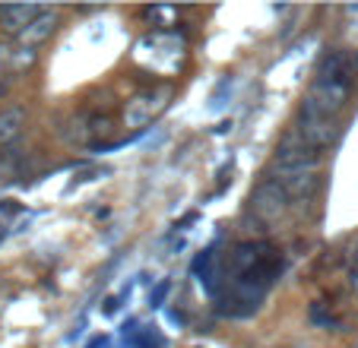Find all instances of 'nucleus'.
Returning <instances> with one entry per match:
<instances>
[{
  "label": "nucleus",
  "mask_w": 358,
  "mask_h": 348,
  "mask_svg": "<svg viewBox=\"0 0 358 348\" xmlns=\"http://www.w3.org/2000/svg\"><path fill=\"white\" fill-rule=\"evenodd\" d=\"M352 67H355V70H358V51H355V61H352Z\"/></svg>",
  "instance_id": "obj_13"
},
{
  "label": "nucleus",
  "mask_w": 358,
  "mask_h": 348,
  "mask_svg": "<svg viewBox=\"0 0 358 348\" xmlns=\"http://www.w3.org/2000/svg\"><path fill=\"white\" fill-rule=\"evenodd\" d=\"M22 124H26V111H22V108H10V111L0 114V143L16 140Z\"/></svg>",
  "instance_id": "obj_9"
},
{
  "label": "nucleus",
  "mask_w": 358,
  "mask_h": 348,
  "mask_svg": "<svg viewBox=\"0 0 358 348\" xmlns=\"http://www.w3.org/2000/svg\"><path fill=\"white\" fill-rule=\"evenodd\" d=\"M57 29V13L55 10H41L38 16H35L32 22H29V29L20 35V41H22V48H35V45H41L45 38H51V32Z\"/></svg>",
  "instance_id": "obj_6"
},
{
  "label": "nucleus",
  "mask_w": 358,
  "mask_h": 348,
  "mask_svg": "<svg viewBox=\"0 0 358 348\" xmlns=\"http://www.w3.org/2000/svg\"><path fill=\"white\" fill-rule=\"evenodd\" d=\"M289 200L292 196L285 194V187L279 181H264L250 194V209L260 222H276L289 212Z\"/></svg>",
  "instance_id": "obj_5"
},
{
  "label": "nucleus",
  "mask_w": 358,
  "mask_h": 348,
  "mask_svg": "<svg viewBox=\"0 0 358 348\" xmlns=\"http://www.w3.org/2000/svg\"><path fill=\"white\" fill-rule=\"evenodd\" d=\"M349 285H352V291H355V298H358V266H352V279H349Z\"/></svg>",
  "instance_id": "obj_12"
},
{
  "label": "nucleus",
  "mask_w": 358,
  "mask_h": 348,
  "mask_svg": "<svg viewBox=\"0 0 358 348\" xmlns=\"http://www.w3.org/2000/svg\"><path fill=\"white\" fill-rule=\"evenodd\" d=\"M349 92H352V82L324 80V76H317L304 101H308L311 108H317L320 114H327V117H336V114L345 108V101H349Z\"/></svg>",
  "instance_id": "obj_3"
},
{
  "label": "nucleus",
  "mask_w": 358,
  "mask_h": 348,
  "mask_svg": "<svg viewBox=\"0 0 358 348\" xmlns=\"http://www.w3.org/2000/svg\"><path fill=\"white\" fill-rule=\"evenodd\" d=\"M171 99V89H146V92L134 95L127 101V111H124V124L130 130H143Z\"/></svg>",
  "instance_id": "obj_4"
},
{
  "label": "nucleus",
  "mask_w": 358,
  "mask_h": 348,
  "mask_svg": "<svg viewBox=\"0 0 358 348\" xmlns=\"http://www.w3.org/2000/svg\"><path fill=\"white\" fill-rule=\"evenodd\" d=\"M169 282H162V285L156 288V291H152V295H149V304H152V307H162V301H165V295H169Z\"/></svg>",
  "instance_id": "obj_11"
},
{
  "label": "nucleus",
  "mask_w": 358,
  "mask_h": 348,
  "mask_svg": "<svg viewBox=\"0 0 358 348\" xmlns=\"http://www.w3.org/2000/svg\"><path fill=\"white\" fill-rule=\"evenodd\" d=\"M298 136H301L304 143H311V146L324 149V146H330V143H336L339 124H336V117H327V114H320L317 108H311L304 101L301 114H298Z\"/></svg>",
  "instance_id": "obj_2"
},
{
  "label": "nucleus",
  "mask_w": 358,
  "mask_h": 348,
  "mask_svg": "<svg viewBox=\"0 0 358 348\" xmlns=\"http://www.w3.org/2000/svg\"><path fill=\"white\" fill-rule=\"evenodd\" d=\"M146 16H149V20H159V26H175L178 10L175 7H149Z\"/></svg>",
  "instance_id": "obj_10"
},
{
  "label": "nucleus",
  "mask_w": 358,
  "mask_h": 348,
  "mask_svg": "<svg viewBox=\"0 0 358 348\" xmlns=\"http://www.w3.org/2000/svg\"><path fill=\"white\" fill-rule=\"evenodd\" d=\"M282 187L289 196H314L320 187L317 174H295V177H282Z\"/></svg>",
  "instance_id": "obj_8"
},
{
  "label": "nucleus",
  "mask_w": 358,
  "mask_h": 348,
  "mask_svg": "<svg viewBox=\"0 0 358 348\" xmlns=\"http://www.w3.org/2000/svg\"><path fill=\"white\" fill-rule=\"evenodd\" d=\"M355 266H358V254H355Z\"/></svg>",
  "instance_id": "obj_14"
},
{
  "label": "nucleus",
  "mask_w": 358,
  "mask_h": 348,
  "mask_svg": "<svg viewBox=\"0 0 358 348\" xmlns=\"http://www.w3.org/2000/svg\"><path fill=\"white\" fill-rule=\"evenodd\" d=\"M324 161V152L311 143H304L301 136H289L273 155V168L282 177H295V174H314L317 165Z\"/></svg>",
  "instance_id": "obj_1"
},
{
  "label": "nucleus",
  "mask_w": 358,
  "mask_h": 348,
  "mask_svg": "<svg viewBox=\"0 0 358 348\" xmlns=\"http://www.w3.org/2000/svg\"><path fill=\"white\" fill-rule=\"evenodd\" d=\"M38 13H41L38 7H3L0 10V22H3L7 32H20L22 35L29 29V22H32Z\"/></svg>",
  "instance_id": "obj_7"
}]
</instances>
